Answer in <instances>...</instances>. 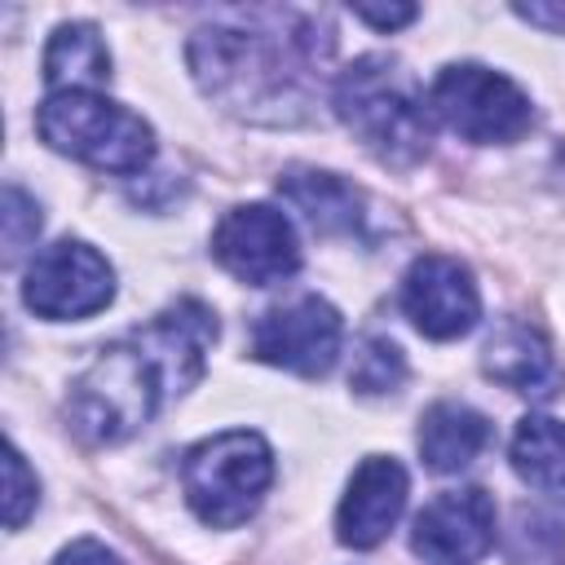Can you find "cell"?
<instances>
[{"label": "cell", "instance_id": "17", "mask_svg": "<svg viewBox=\"0 0 565 565\" xmlns=\"http://www.w3.org/2000/svg\"><path fill=\"white\" fill-rule=\"evenodd\" d=\"M44 79L53 84V93L106 84L110 79V53L102 44V31L93 22L57 26L49 49H44Z\"/></svg>", "mask_w": 565, "mask_h": 565}, {"label": "cell", "instance_id": "15", "mask_svg": "<svg viewBox=\"0 0 565 565\" xmlns=\"http://www.w3.org/2000/svg\"><path fill=\"white\" fill-rule=\"evenodd\" d=\"M490 441V419L463 402H433L419 419V455L433 472L468 468Z\"/></svg>", "mask_w": 565, "mask_h": 565}, {"label": "cell", "instance_id": "9", "mask_svg": "<svg viewBox=\"0 0 565 565\" xmlns=\"http://www.w3.org/2000/svg\"><path fill=\"white\" fill-rule=\"evenodd\" d=\"M340 335L344 327L335 305H327L322 296H300L260 313V322L252 327V353L296 375H327L340 358Z\"/></svg>", "mask_w": 565, "mask_h": 565}, {"label": "cell", "instance_id": "22", "mask_svg": "<svg viewBox=\"0 0 565 565\" xmlns=\"http://www.w3.org/2000/svg\"><path fill=\"white\" fill-rule=\"evenodd\" d=\"M415 4H388V9H375V4H353V18H362V22H371V26H380V31H397V26H406V22H415Z\"/></svg>", "mask_w": 565, "mask_h": 565}, {"label": "cell", "instance_id": "16", "mask_svg": "<svg viewBox=\"0 0 565 565\" xmlns=\"http://www.w3.org/2000/svg\"><path fill=\"white\" fill-rule=\"evenodd\" d=\"M512 468L525 486L565 503V424L552 415H525L512 433Z\"/></svg>", "mask_w": 565, "mask_h": 565}, {"label": "cell", "instance_id": "12", "mask_svg": "<svg viewBox=\"0 0 565 565\" xmlns=\"http://www.w3.org/2000/svg\"><path fill=\"white\" fill-rule=\"evenodd\" d=\"M406 468L388 455H366L353 477H349V490L340 499V512H335V534L344 547H375L402 516L406 508Z\"/></svg>", "mask_w": 565, "mask_h": 565}, {"label": "cell", "instance_id": "14", "mask_svg": "<svg viewBox=\"0 0 565 565\" xmlns=\"http://www.w3.org/2000/svg\"><path fill=\"white\" fill-rule=\"evenodd\" d=\"M278 194L322 234H362V194L335 177V172H318V168H287L278 177Z\"/></svg>", "mask_w": 565, "mask_h": 565}, {"label": "cell", "instance_id": "20", "mask_svg": "<svg viewBox=\"0 0 565 565\" xmlns=\"http://www.w3.org/2000/svg\"><path fill=\"white\" fill-rule=\"evenodd\" d=\"M4 525L9 530H22V521L31 516V508L40 503V486H35V477L26 472V459H22V450L18 446H9V455H4Z\"/></svg>", "mask_w": 565, "mask_h": 565}, {"label": "cell", "instance_id": "4", "mask_svg": "<svg viewBox=\"0 0 565 565\" xmlns=\"http://www.w3.org/2000/svg\"><path fill=\"white\" fill-rule=\"evenodd\" d=\"M35 128L53 150H62L97 172L132 177L154 159L150 124L141 115H132L128 106L102 97L97 88L49 93L35 110Z\"/></svg>", "mask_w": 565, "mask_h": 565}, {"label": "cell", "instance_id": "19", "mask_svg": "<svg viewBox=\"0 0 565 565\" xmlns=\"http://www.w3.org/2000/svg\"><path fill=\"white\" fill-rule=\"evenodd\" d=\"M4 260L9 265H18V256L35 243V234H40V203L26 194V190H18V185H4Z\"/></svg>", "mask_w": 565, "mask_h": 565}, {"label": "cell", "instance_id": "7", "mask_svg": "<svg viewBox=\"0 0 565 565\" xmlns=\"http://www.w3.org/2000/svg\"><path fill=\"white\" fill-rule=\"evenodd\" d=\"M22 300L31 313L53 318V322L88 318L115 300V269L88 243L57 238L31 256L26 278H22Z\"/></svg>", "mask_w": 565, "mask_h": 565}, {"label": "cell", "instance_id": "23", "mask_svg": "<svg viewBox=\"0 0 565 565\" xmlns=\"http://www.w3.org/2000/svg\"><path fill=\"white\" fill-rule=\"evenodd\" d=\"M512 13L534 22V26H547V31L565 35V4H512Z\"/></svg>", "mask_w": 565, "mask_h": 565}, {"label": "cell", "instance_id": "2", "mask_svg": "<svg viewBox=\"0 0 565 565\" xmlns=\"http://www.w3.org/2000/svg\"><path fill=\"white\" fill-rule=\"evenodd\" d=\"M216 344V313L203 300H177L154 313L141 331L106 344L88 371L71 384L66 419L93 446L128 441L150 415L199 384L207 349Z\"/></svg>", "mask_w": 565, "mask_h": 565}, {"label": "cell", "instance_id": "1", "mask_svg": "<svg viewBox=\"0 0 565 565\" xmlns=\"http://www.w3.org/2000/svg\"><path fill=\"white\" fill-rule=\"evenodd\" d=\"M335 31L300 9H225L190 35L199 88L230 115L256 124H300L322 88Z\"/></svg>", "mask_w": 565, "mask_h": 565}, {"label": "cell", "instance_id": "13", "mask_svg": "<svg viewBox=\"0 0 565 565\" xmlns=\"http://www.w3.org/2000/svg\"><path fill=\"white\" fill-rule=\"evenodd\" d=\"M481 366L490 380H499L503 388L525 393V397H552L561 384L552 349L543 344V335L534 327H525L516 318H508L490 331V340L481 349Z\"/></svg>", "mask_w": 565, "mask_h": 565}, {"label": "cell", "instance_id": "21", "mask_svg": "<svg viewBox=\"0 0 565 565\" xmlns=\"http://www.w3.org/2000/svg\"><path fill=\"white\" fill-rule=\"evenodd\" d=\"M53 565H124V561H119L110 547H102L97 539H75L71 547L57 552Z\"/></svg>", "mask_w": 565, "mask_h": 565}, {"label": "cell", "instance_id": "5", "mask_svg": "<svg viewBox=\"0 0 565 565\" xmlns=\"http://www.w3.org/2000/svg\"><path fill=\"white\" fill-rule=\"evenodd\" d=\"M269 481H274V450L265 446L260 433H247V428L216 433L190 446L181 463L185 499L194 516L212 530L243 525L260 508Z\"/></svg>", "mask_w": 565, "mask_h": 565}, {"label": "cell", "instance_id": "11", "mask_svg": "<svg viewBox=\"0 0 565 565\" xmlns=\"http://www.w3.org/2000/svg\"><path fill=\"white\" fill-rule=\"evenodd\" d=\"M402 309L428 340H455L477 327L481 296L468 265L450 256H419L402 278Z\"/></svg>", "mask_w": 565, "mask_h": 565}, {"label": "cell", "instance_id": "8", "mask_svg": "<svg viewBox=\"0 0 565 565\" xmlns=\"http://www.w3.org/2000/svg\"><path fill=\"white\" fill-rule=\"evenodd\" d=\"M212 252L247 287H269L300 269L296 230L269 203H243V207L225 212L212 234Z\"/></svg>", "mask_w": 565, "mask_h": 565}, {"label": "cell", "instance_id": "3", "mask_svg": "<svg viewBox=\"0 0 565 565\" xmlns=\"http://www.w3.org/2000/svg\"><path fill=\"white\" fill-rule=\"evenodd\" d=\"M331 106L344 119V128L384 163H415L428 154L433 141V115L428 97L406 79V71L393 57H358L335 75Z\"/></svg>", "mask_w": 565, "mask_h": 565}, {"label": "cell", "instance_id": "18", "mask_svg": "<svg viewBox=\"0 0 565 565\" xmlns=\"http://www.w3.org/2000/svg\"><path fill=\"white\" fill-rule=\"evenodd\" d=\"M406 380V358L393 340L384 335H371L362 340L358 358H353V371H349V384L358 393H393L397 384Z\"/></svg>", "mask_w": 565, "mask_h": 565}, {"label": "cell", "instance_id": "10", "mask_svg": "<svg viewBox=\"0 0 565 565\" xmlns=\"http://www.w3.org/2000/svg\"><path fill=\"white\" fill-rule=\"evenodd\" d=\"M411 547L428 565H472L494 547V503L481 486L446 490L411 521Z\"/></svg>", "mask_w": 565, "mask_h": 565}, {"label": "cell", "instance_id": "6", "mask_svg": "<svg viewBox=\"0 0 565 565\" xmlns=\"http://www.w3.org/2000/svg\"><path fill=\"white\" fill-rule=\"evenodd\" d=\"M428 115L477 146L516 141L530 128V97L499 71L477 62L446 66L428 88Z\"/></svg>", "mask_w": 565, "mask_h": 565}]
</instances>
